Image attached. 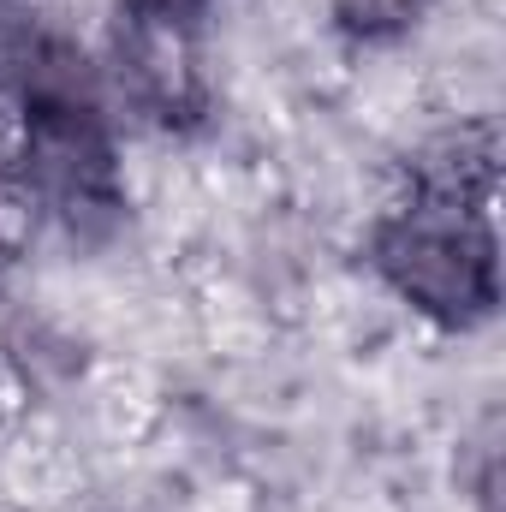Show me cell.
Listing matches in <instances>:
<instances>
[{
  "label": "cell",
  "instance_id": "2",
  "mask_svg": "<svg viewBox=\"0 0 506 512\" xmlns=\"http://www.w3.org/2000/svg\"><path fill=\"white\" fill-rule=\"evenodd\" d=\"M126 120L114 108H48L0 120V203L66 256L114 251L137 221Z\"/></svg>",
  "mask_w": 506,
  "mask_h": 512
},
{
  "label": "cell",
  "instance_id": "4",
  "mask_svg": "<svg viewBox=\"0 0 506 512\" xmlns=\"http://www.w3.org/2000/svg\"><path fill=\"white\" fill-rule=\"evenodd\" d=\"M495 173H501V143L495 126L477 114H453L429 126L399 161V185L453 191V197H495Z\"/></svg>",
  "mask_w": 506,
  "mask_h": 512
},
{
  "label": "cell",
  "instance_id": "1",
  "mask_svg": "<svg viewBox=\"0 0 506 512\" xmlns=\"http://www.w3.org/2000/svg\"><path fill=\"white\" fill-rule=\"evenodd\" d=\"M358 262L381 298L435 340H477L501 316L495 197L393 185L358 233Z\"/></svg>",
  "mask_w": 506,
  "mask_h": 512
},
{
  "label": "cell",
  "instance_id": "5",
  "mask_svg": "<svg viewBox=\"0 0 506 512\" xmlns=\"http://www.w3.org/2000/svg\"><path fill=\"white\" fill-rule=\"evenodd\" d=\"M435 12H441V0H316L322 30L358 60L405 54L435 24Z\"/></svg>",
  "mask_w": 506,
  "mask_h": 512
},
{
  "label": "cell",
  "instance_id": "6",
  "mask_svg": "<svg viewBox=\"0 0 506 512\" xmlns=\"http://www.w3.org/2000/svg\"><path fill=\"white\" fill-rule=\"evenodd\" d=\"M221 0H114L108 18L120 24H137V30H167V36H209Z\"/></svg>",
  "mask_w": 506,
  "mask_h": 512
},
{
  "label": "cell",
  "instance_id": "3",
  "mask_svg": "<svg viewBox=\"0 0 506 512\" xmlns=\"http://www.w3.org/2000/svg\"><path fill=\"white\" fill-rule=\"evenodd\" d=\"M102 42V66H108V90H114V114L126 131H155V137H191L209 126L215 108V84H209V60L197 36H167V30H137L108 18Z\"/></svg>",
  "mask_w": 506,
  "mask_h": 512
}]
</instances>
